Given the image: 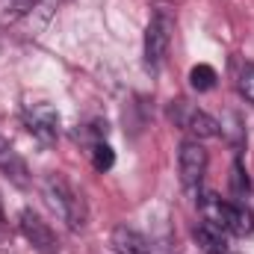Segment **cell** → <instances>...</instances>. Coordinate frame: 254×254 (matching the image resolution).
Returning <instances> with one entry per match:
<instances>
[{"label":"cell","mask_w":254,"mask_h":254,"mask_svg":"<svg viewBox=\"0 0 254 254\" xmlns=\"http://www.w3.org/2000/svg\"><path fill=\"white\" fill-rule=\"evenodd\" d=\"M45 195H48L51 207L60 210V216L68 222L71 231L86 228V219H89L86 201H83V195L74 190L65 178H60V175H48V181H45Z\"/></svg>","instance_id":"cell-1"},{"label":"cell","mask_w":254,"mask_h":254,"mask_svg":"<svg viewBox=\"0 0 254 254\" xmlns=\"http://www.w3.org/2000/svg\"><path fill=\"white\" fill-rule=\"evenodd\" d=\"M172 33H175V15L166 3H160L148 21V30H145V65L151 71H157L163 65L169 45H172Z\"/></svg>","instance_id":"cell-2"},{"label":"cell","mask_w":254,"mask_h":254,"mask_svg":"<svg viewBox=\"0 0 254 254\" xmlns=\"http://www.w3.org/2000/svg\"><path fill=\"white\" fill-rule=\"evenodd\" d=\"M201 210H204L207 222H216L219 228H225L237 237H246L254 231V213L243 204H231V201H222L216 195H207Z\"/></svg>","instance_id":"cell-3"},{"label":"cell","mask_w":254,"mask_h":254,"mask_svg":"<svg viewBox=\"0 0 254 254\" xmlns=\"http://www.w3.org/2000/svg\"><path fill=\"white\" fill-rule=\"evenodd\" d=\"M172 119L184 127L187 133H192L195 139H216V136L222 133V125H219L213 116H207V113L198 110V107H190L187 101H178V104L172 107Z\"/></svg>","instance_id":"cell-4"},{"label":"cell","mask_w":254,"mask_h":254,"mask_svg":"<svg viewBox=\"0 0 254 254\" xmlns=\"http://www.w3.org/2000/svg\"><path fill=\"white\" fill-rule=\"evenodd\" d=\"M21 234L27 237V243L39 254H60V240L51 231V225L33 213V210H21Z\"/></svg>","instance_id":"cell-5"},{"label":"cell","mask_w":254,"mask_h":254,"mask_svg":"<svg viewBox=\"0 0 254 254\" xmlns=\"http://www.w3.org/2000/svg\"><path fill=\"white\" fill-rule=\"evenodd\" d=\"M178 166H181V181L187 190H195L204 175H207V151L198 139H190L181 145V154H178Z\"/></svg>","instance_id":"cell-6"},{"label":"cell","mask_w":254,"mask_h":254,"mask_svg":"<svg viewBox=\"0 0 254 254\" xmlns=\"http://www.w3.org/2000/svg\"><path fill=\"white\" fill-rule=\"evenodd\" d=\"M24 119H27V130H30L42 145L57 142V136H60V113H57L51 104H36V107H30Z\"/></svg>","instance_id":"cell-7"},{"label":"cell","mask_w":254,"mask_h":254,"mask_svg":"<svg viewBox=\"0 0 254 254\" xmlns=\"http://www.w3.org/2000/svg\"><path fill=\"white\" fill-rule=\"evenodd\" d=\"M0 175L9 184L21 187V190L30 184V169H27V163L21 160V154L12 148V142L6 136H0Z\"/></svg>","instance_id":"cell-8"},{"label":"cell","mask_w":254,"mask_h":254,"mask_svg":"<svg viewBox=\"0 0 254 254\" xmlns=\"http://www.w3.org/2000/svg\"><path fill=\"white\" fill-rule=\"evenodd\" d=\"M192 237L204 254H228V231L219 228L216 222H201L192 231Z\"/></svg>","instance_id":"cell-9"},{"label":"cell","mask_w":254,"mask_h":254,"mask_svg":"<svg viewBox=\"0 0 254 254\" xmlns=\"http://www.w3.org/2000/svg\"><path fill=\"white\" fill-rule=\"evenodd\" d=\"M113 249H116V254H151L145 237L136 234L133 228H125V225L113 231Z\"/></svg>","instance_id":"cell-10"},{"label":"cell","mask_w":254,"mask_h":254,"mask_svg":"<svg viewBox=\"0 0 254 254\" xmlns=\"http://www.w3.org/2000/svg\"><path fill=\"white\" fill-rule=\"evenodd\" d=\"M36 0H0V24H15L33 12Z\"/></svg>","instance_id":"cell-11"},{"label":"cell","mask_w":254,"mask_h":254,"mask_svg":"<svg viewBox=\"0 0 254 254\" xmlns=\"http://www.w3.org/2000/svg\"><path fill=\"white\" fill-rule=\"evenodd\" d=\"M60 6H63V0H36V6H33V12H30V18H33V30L48 27V21L57 15Z\"/></svg>","instance_id":"cell-12"},{"label":"cell","mask_w":254,"mask_h":254,"mask_svg":"<svg viewBox=\"0 0 254 254\" xmlns=\"http://www.w3.org/2000/svg\"><path fill=\"white\" fill-rule=\"evenodd\" d=\"M216 68L213 65H195L190 71V83H192V89L195 92H210L213 86H216Z\"/></svg>","instance_id":"cell-13"},{"label":"cell","mask_w":254,"mask_h":254,"mask_svg":"<svg viewBox=\"0 0 254 254\" xmlns=\"http://www.w3.org/2000/svg\"><path fill=\"white\" fill-rule=\"evenodd\" d=\"M113 163H116L113 148H110L107 142H95V145H92V166H95L98 172H110Z\"/></svg>","instance_id":"cell-14"},{"label":"cell","mask_w":254,"mask_h":254,"mask_svg":"<svg viewBox=\"0 0 254 254\" xmlns=\"http://www.w3.org/2000/svg\"><path fill=\"white\" fill-rule=\"evenodd\" d=\"M240 92L249 98L254 104V65H243V71H240Z\"/></svg>","instance_id":"cell-15"},{"label":"cell","mask_w":254,"mask_h":254,"mask_svg":"<svg viewBox=\"0 0 254 254\" xmlns=\"http://www.w3.org/2000/svg\"><path fill=\"white\" fill-rule=\"evenodd\" d=\"M231 184H234V192H237V195L249 192V178H246V172H243V163H240V160L234 163V175H231Z\"/></svg>","instance_id":"cell-16"}]
</instances>
